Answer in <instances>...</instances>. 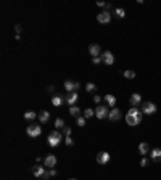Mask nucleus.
Returning <instances> with one entry per match:
<instances>
[{
  "instance_id": "f03ea898",
  "label": "nucleus",
  "mask_w": 161,
  "mask_h": 180,
  "mask_svg": "<svg viewBox=\"0 0 161 180\" xmlns=\"http://www.w3.org/2000/svg\"><path fill=\"white\" fill-rule=\"evenodd\" d=\"M63 141V134L60 130H52L50 134H49V137H47V145H49L50 148H55V146H58L60 143Z\"/></svg>"
},
{
  "instance_id": "f3484780",
  "label": "nucleus",
  "mask_w": 161,
  "mask_h": 180,
  "mask_svg": "<svg viewBox=\"0 0 161 180\" xmlns=\"http://www.w3.org/2000/svg\"><path fill=\"white\" fill-rule=\"evenodd\" d=\"M139 153H140L142 156L150 155V145L147 143V141H142V143L139 145Z\"/></svg>"
},
{
  "instance_id": "a878e982",
  "label": "nucleus",
  "mask_w": 161,
  "mask_h": 180,
  "mask_svg": "<svg viewBox=\"0 0 161 180\" xmlns=\"http://www.w3.org/2000/svg\"><path fill=\"white\" fill-rule=\"evenodd\" d=\"M63 127H64V121L61 118H58V119L55 121V129L58 130V129H63Z\"/></svg>"
},
{
  "instance_id": "dca6fc26",
  "label": "nucleus",
  "mask_w": 161,
  "mask_h": 180,
  "mask_svg": "<svg viewBox=\"0 0 161 180\" xmlns=\"http://www.w3.org/2000/svg\"><path fill=\"white\" fill-rule=\"evenodd\" d=\"M129 101H130L132 108H137L139 105H142V97H140V93H132Z\"/></svg>"
},
{
  "instance_id": "e433bc0d",
  "label": "nucleus",
  "mask_w": 161,
  "mask_h": 180,
  "mask_svg": "<svg viewBox=\"0 0 161 180\" xmlns=\"http://www.w3.org/2000/svg\"><path fill=\"white\" fill-rule=\"evenodd\" d=\"M53 90H55V87H53V85H50V87H49V89H47V92H49V93H52Z\"/></svg>"
},
{
  "instance_id": "2eb2a0df",
  "label": "nucleus",
  "mask_w": 161,
  "mask_h": 180,
  "mask_svg": "<svg viewBox=\"0 0 161 180\" xmlns=\"http://www.w3.org/2000/svg\"><path fill=\"white\" fill-rule=\"evenodd\" d=\"M121 111L118 109V108H113L111 111H110V114H108V119L111 121V122H116V121H119L121 119Z\"/></svg>"
},
{
  "instance_id": "1a4fd4ad",
  "label": "nucleus",
  "mask_w": 161,
  "mask_h": 180,
  "mask_svg": "<svg viewBox=\"0 0 161 180\" xmlns=\"http://www.w3.org/2000/svg\"><path fill=\"white\" fill-rule=\"evenodd\" d=\"M81 89V84L79 82H73V81H64V90L71 93V92H76Z\"/></svg>"
},
{
  "instance_id": "f704fd0d",
  "label": "nucleus",
  "mask_w": 161,
  "mask_h": 180,
  "mask_svg": "<svg viewBox=\"0 0 161 180\" xmlns=\"http://www.w3.org/2000/svg\"><path fill=\"white\" fill-rule=\"evenodd\" d=\"M97 7H102V8H107V3H105V2H100V0H98V2H97Z\"/></svg>"
},
{
  "instance_id": "c756f323",
  "label": "nucleus",
  "mask_w": 161,
  "mask_h": 180,
  "mask_svg": "<svg viewBox=\"0 0 161 180\" xmlns=\"http://www.w3.org/2000/svg\"><path fill=\"white\" fill-rule=\"evenodd\" d=\"M64 143L68 145V146H73V145H74V140H73L71 137H64Z\"/></svg>"
},
{
  "instance_id": "ddd939ff",
  "label": "nucleus",
  "mask_w": 161,
  "mask_h": 180,
  "mask_svg": "<svg viewBox=\"0 0 161 180\" xmlns=\"http://www.w3.org/2000/svg\"><path fill=\"white\" fill-rule=\"evenodd\" d=\"M102 48H100V45L98 44H92L89 47V53L92 55V58H97V56H102Z\"/></svg>"
},
{
  "instance_id": "72a5a7b5",
  "label": "nucleus",
  "mask_w": 161,
  "mask_h": 180,
  "mask_svg": "<svg viewBox=\"0 0 161 180\" xmlns=\"http://www.w3.org/2000/svg\"><path fill=\"white\" fill-rule=\"evenodd\" d=\"M93 101H95V103H98V105H100V101H102V97H100V95H93Z\"/></svg>"
},
{
  "instance_id": "473e14b6",
  "label": "nucleus",
  "mask_w": 161,
  "mask_h": 180,
  "mask_svg": "<svg viewBox=\"0 0 161 180\" xmlns=\"http://www.w3.org/2000/svg\"><path fill=\"white\" fill-rule=\"evenodd\" d=\"M15 31H16V34H18V35H20V32L23 31V27H21L20 24H16V26H15Z\"/></svg>"
},
{
  "instance_id": "b1692460",
  "label": "nucleus",
  "mask_w": 161,
  "mask_h": 180,
  "mask_svg": "<svg viewBox=\"0 0 161 180\" xmlns=\"http://www.w3.org/2000/svg\"><path fill=\"white\" fill-rule=\"evenodd\" d=\"M93 116H95V111H93V109L87 108L86 111H84V118H86V119H90V118H93Z\"/></svg>"
},
{
  "instance_id": "412c9836",
  "label": "nucleus",
  "mask_w": 161,
  "mask_h": 180,
  "mask_svg": "<svg viewBox=\"0 0 161 180\" xmlns=\"http://www.w3.org/2000/svg\"><path fill=\"white\" fill-rule=\"evenodd\" d=\"M69 114H71L73 118L78 119V118L81 116V109H79L78 106H76V105H74V106H69Z\"/></svg>"
},
{
  "instance_id": "a211bd4d",
  "label": "nucleus",
  "mask_w": 161,
  "mask_h": 180,
  "mask_svg": "<svg viewBox=\"0 0 161 180\" xmlns=\"http://www.w3.org/2000/svg\"><path fill=\"white\" fill-rule=\"evenodd\" d=\"M64 100H66V98H63L61 95H53V97H52V105H53L55 108H60V106L63 105Z\"/></svg>"
},
{
  "instance_id": "c9c22d12",
  "label": "nucleus",
  "mask_w": 161,
  "mask_h": 180,
  "mask_svg": "<svg viewBox=\"0 0 161 180\" xmlns=\"http://www.w3.org/2000/svg\"><path fill=\"white\" fill-rule=\"evenodd\" d=\"M49 170H50V175H52V177L56 175V170H55V169H49Z\"/></svg>"
},
{
  "instance_id": "20e7f679",
  "label": "nucleus",
  "mask_w": 161,
  "mask_h": 180,
  "mask_svg": "<svg viewBox=\"0 0 161 180\" xmlns=\"http://www.w3.org/2000/svg\"><path fill=\"white\" fill-rule=\"evenodd\" d=\"M156 105L155 103H151V101H145V103H142V113L144 114H148V116H151V114H155L156 113Z\"/></svg>"
},
{
  "instance_id": "2f4dec72",
  "label": "nucleus",
  "mask_w": 161,
  "mask_h": 180,
  "mask_svg": "<svg viewBox=\"0 0 161 180\" xmlns=\"http://www.w3.org/2000/svg\"><path fill=\"white\" fill-rule=\"evenodd\" d=\"M92 63H93V64H100V63H103V61H102V56H97V58H92Z\"/></svg>"
},
{
  "instance_id": "aec40b11",
  "label": "nucleus",
  "mask_w": 161,
  "mask_h": 180,
  "mask_svg": "<svg viewBox=\"0 0 161 180\" xmlns=\"http://www.w3.org/2000/svg\"><path fill=\"white\" fill-rule=\"evenodd\" d=\"M105 101L108 103L110 106L115 108V105H116V97H115V95H111V93H108V95H105Z\"/></svg>"
},
{
  "instance_id": "f257e3e1",
  "label": "nucleus",
  "mask_w": 161,
  "mask_h": 180,
  "mask_svg": "<svg viewBox=\"0 0 161 180\" xmlns=\"http://www.w3.org/2000/svg\"><path fill=\"white\" fill-rule=\"evenodd\" d=\"M126 122L129 126H139L142 122V111L139 108H130L126 114Z\"/></svg>"
},
{
  "instance_id": "6ab92c4d",
  "label": "nucleus",
  "mask_w": 161,
  "mask_h": 180,
  "mask_svg": "<svg viewBox=\"0 0 161 180\" xmlns=\"http://www.w3.org/2000/svg\"><path fill=\"white\" fill-rule=\"evenodd\" d=\"M37 119H39L40 124H47L49 119H50V113H49V111H40V113H39V118H37Z\"/></svg>"
},
{
  "instance_id": "cd10ccee",
  "label": "nucleus",
  "mask_w": 161,
  "mask_h": 180,
  "mask_svg": "<svg viewBox=\"0 0 161 180\" xmlns=\"http://www.w3.org/2000/svg\"><path fill=\"white\" fill-rule=\"evenodd\" d=\"M86 121H87V119L84 118V116H79L78 119H76V124H78L79 127H84V126H86Z\"/></svg>"
},
{
  "instance_id": "c85d7f7f",
  "label": "nucleus",
  "mask_w": 161,
  "mask_h": 180,
  "mask_svg": "<svg viewBox=\"0 0 161 180\" xmlns=\"http://www.w3.org/2000/svg\"><path fill=\"white\" fill-rule=\"evenodd\" d=\"M71 132H73V129L68 127V126H64V127L61 129V134H63L64 137H69V135H71Z\"/></svg>"
},
{
  "instance_id": "9d476101",
  "label": "nucleus",
  "mask_w": 161,
  "mask_h": 180,
  "mask_svg": "<svg viewBox=\"0 0 161 180\" xmlns=\"http://www.w3.org/2000/svg\"><path fill=\"white\" fill-rule=\"evenodd\" d=\"M110 159H111V156H110V153H107V151H100L97 155V163L98 164H108Z\"/></svg>"
},
{
  "instance_id": "f8f14e48",
  "label": "nucleus",
  "mask_w": 161,
  "mask_h": 180,
  "mask_svg": "<svg viewBox=\"0 0 161 180\" xmlns=\"http://www.w3.org/2000/svg\"><path fill=\"white\" fill-rule=\"evenodd\" d=\"M55 164H56V156H55V155H49V156L44 159V166L49 167V169H53Z\"/></svg>"
},
{
  "instance_id": "bb28decb",
  "label": "nucleus",
  "mask_w": 161,
  "mask_h": 180,
  "mask_svg": "<svg viewBox=\"0 0 161 180\" xmlns=\"http://www.w3.org/2000/svg\"><path fill=\"white\" fill-rule=\"evenodd\" d=\"M86 90L92 93V92H95V90H97V85H95V84H92V82H87V84H86Z\"/></svg>"
},
{
  "instance_id": "4be33fe9",
  "label": "nucleus",
  "mask_w": 161,
  "mask_h": 180,
  "mask_svg": "<svg viewBox=\"0 0 161 180\" xmlns=\"http://www.w3.org/2000/svg\"><path fill=\"white\" fill-rule=\"evenodd\" d=\"M37 118H39V114H36L34 111H26L24 113V119L26 121H36Z\"/></svg>"
},
{
  "instance_id": "393cba45",
  "label": "nucleus",
  "mask_w": 161,
  "mask_h": 180,
  "mask_svg": "<svg viewBox=\"0 0 161 180\" xmlns=\"http://www.w3.org/2000/svg\"><path fill=\"white\" fill-rule=\"evenodd\" d=\"M122 74H124V77H126V79H134V77H135V71H130V69L124 71Z\"/></svg>"
},
{
  "instance_id": "5701e85b",
  "label": "nucleus",
  "mask_w": 161,
  "mask_h": 180,
  "mask_svg": "<svg viewBox=\"0 0 161 180\" xmlns=\"http://www.w3.org/2000/svg\"><path fill=\"white\" fill-rule=\"evenodd\" d=\"M115 16L116 18H119V20H122V18H126V10L124 8H115Z\"/></svg>"
},
{
  "instance_id": "4468645a",
  "label": "nucleus",
  "mask_w": 161,
  "mask_h": 180,
  "mask_svg": "<svg viewBox=\"0 0 161 180\" xmlns=\"http://www.w3.org/2000/svg\"><path fill=\"white\" fill-rule=\"evenodd\" d=\"M78 100H79V93L78 92H71V93L66 95V103H68L69 106H74V103Z\"/></svg>"
},
{
  "instance_id": "6e6552de",
  "label": "nucleus",
  "mask_w": 161,
  "mask_h": 180,
  "mask_svg": "<svg viewBox=\"0 0 161 180\" xmlns=\"http://www.w3.org/2000/svg\"><path fill=\"white\" fill-rule=\"evenodd\" d=\"M26 134L29 137H32V138H36V137H39L42 134V127L40 126H29L26 129Z\"/></svg>"
},
{
  "instance_id": "0eeeda50",
  "label": "nucleus",
  "mask_w": 161,
  "mask_h": 180,
  "mask_svg": "<svg viewBox=\"0 0 161 180\" xmlns=\"http://www.w3.org/2000/svg\"><path fill=\"white\" fill-rule=\"evenodd\" d=\"M108 114H110V111H108V108H107L105 105H98V106H97V109H95V118L105 119V118H108Z\"/></svg>"
},
{
  "instance_id": "39448f33",
  "label": "nucleus",
  "mask_w": 161,
  "mask_h": 180,
  "mask_svg": "<svg viewBox=\"0 0 161 180\" xmlns=\"http://www.w3.org/2000/svg\"><path fill=\"white\" fill-rule=\"evenodd\" d=\"M97 21H98L100 24H108V23L111 21V12H108V10L100 12V13L97 15Z\"/></svg>"
},
{
  "instance_id": "4c0bfd02",
  "label": "nucleus",
  "mask_w": 161,
  "mask_h": 180,
  "mask_svg": "<svg viewBox=\"0 0 161 180\" xmlns=\"http://www.w3.org/2000/svg\"><path fill=\"white\" fill-rule=\"evenodd\" d=\"M68 180H78V178H68Z\"/></svg>"
},
{
  "instance_id": "423d86ee",
  "label": "nucleus",
  "mask_w": 161,
  "mask_h": 180,
  "mask_svg": "<svg viewBox=\"0 0 161 180\" xmlns=\"http://www.w3.org/2000/svg\"><path fill=\"white\" fill-rule=\"evenodd\" d=\"M102 61H103V64H107V66L115 64V55H113V52H103L102 53Z\"/></svg>"
},
{
  "instance_id": "7ed1b4c3",
  "label": "nucleus",
  "mask_w": 161,
  "mask_h": 180,
  "mask_svg": "<svg viewBox=\"0 0 161 180\" xmlns=\"http://www.w3.org/2000/svg\"><path fill=\"white\" fill-rule=\"evenodd\" d=\"M32 174H34L36 177L42 178V180H49V177H52V175H50V170H47L45 166H34V167H32Z\"/></svg>"
},
{
  "instance_id": "9b49d317",
  "label": "nucleus",
  "mask_w": 161,
  "mask_h": 180,
  "mask_svg": "<svg viewBox=\"0 0 161 180\" xmlns=\"http://www.w3.org/2000/svg\"><path fill=\"white\" fill-rule=\"evenodd\" d=\"M150 159L153 161V163H159V161H161V148L150 150Z\"/></svg>"
},
{
  "instance_id": "7c9ffc66",
  "label": "nucleus",
  "mask_w": 161,
  "mask_h": 180,
  "mask_svg": "<svg viewBox=\"0 0 161 180\" xmlns=\"http://www.w3.org/2000/svg\"><path fill=\"white\" fill-rule=\"evenodd\" d=\"M148 163H150V161H148L147 158H142V161H140V166H142V167H147V166H148Z\"/></svg>"
}]
</instances>
